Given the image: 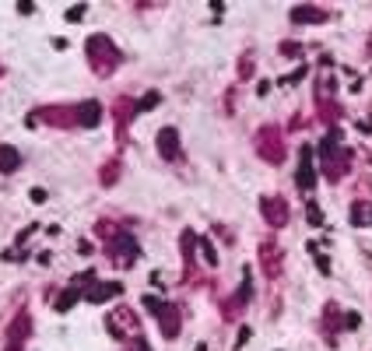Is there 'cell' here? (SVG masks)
<instances>
[{"label":"cell","instance_id":"obj_1","mask_svg":"<svg viewBox=\"0 0 372 351\" xmlns=\"http://www.w3.org/2000/svg\"><path fill=\"white\" fill-rule=\"evenodd\" d=\"M18 165H21L18 151H14V148H0V169H4V172H14Z\"/></svg>","mask_w":372,"mask_h":351},{"label":"cell","instance_id":"obj_2","mask_svg":"<svg viewBox=\"0 0 372 351\" xmlns=\"http://www.w3.org/2000/svg\"><path fill=\"white\" fill-rule=\"evenodd\" d=\"M158 141H162V155H176V130H162Z\"/></svg>","mask_w":372,"mask_h":351},{"label":"cell","instance_id":"obj_3","mask_svg":"<svg viewBox=\"0 0 372 351\" xmlns=\"http://www.w3.org/2000/svg\"><path fill=\"white\" fill-rule=\"evenodd\" d=\"M81 123H84V127H95V123H98V106H95V102L81 106Z\"/></svg>","mask_w":372,"mask_h":351},{"label":"cell","instance_id":"obj_4","mask_svg":"<svg viewBox=\"0 0 372 351\" xmlns=\"http://www.w3.org/2000/svg\"><path fill=\"white\" fill-rule=\"evenodd\" d=\"M116 291H120V285H102V288H95V291H88V299H92V302H102V299H106V295H116Z\"/></svg>","mask_w":372,"mask_h":351},{"label":"cell","instance_id":"obj_5","mask_svg":"<svg viewBox=\"0 0 372 351\" xmlns=\"http://www.w3.org/2000/svg\"><path fill=\"white\" fill-rule=\"evenodd\" d=\"M81 14H84V4H78V7H70V11H67V18H70V21H78V18H81Z\"/></svg>","mask_w":372,"mask_h":351}]
</instances>
